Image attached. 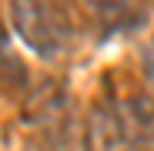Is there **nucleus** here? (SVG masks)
I'll list each match as a JSON object with an SVG mask.
<instances>
[{
  "mask_svg": "<svg viewBox=\"0 0 154 151\" xmlns=\"http://www.w3.org/2000/svg\"><path fill=\"white\" fill-rule=\"evenodd\" d=\"M7 14H10V27L14 34L27 44L34 54L40 57H57L60 54V27L54 14H50L40 0H10L7 4Z\"/></svg>",
  "mask_w": 154,
  "mask_h": 151,
  "instance_id": "1",
  "label": "nucleus"
},
{
  "mask_svg": "<svg viewBox=\"0 0 154 151\" xmlns=\"http://www.w3.org/2000/svg\"><path fill=\"white\" fill-rule=\"evenodd\" d=\"M134 128L117 104H97L87 118V151H131Z\"/></svg>",
  "mask_w": 154,
  "mask_h": 151,
  "instance_id": "2",
  "label": "nucleus"
},
{
  "mask_svg": "<svg viewBox=\"0 0 154 151\" xmlns=\"http://www.w3.org/2000/svg\"><path fill=\"white\" fill-rule=\"evenodd\" d=\"M144 77H147V84L154 87V47L144 50Z\"/></svg>",
  "mask_w": 154,
  "mask_h": 151,
  "instance_id": "3",
  "label": "nucleus"
}]
</instances>
